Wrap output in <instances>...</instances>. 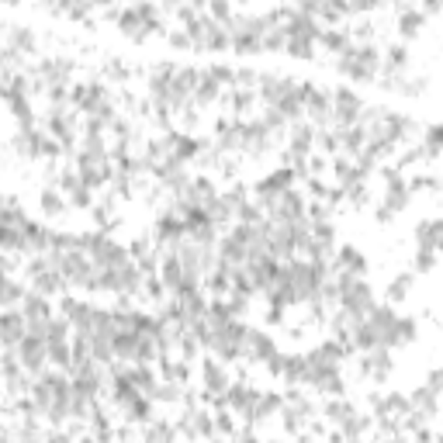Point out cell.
<instances>
[{
  "mask_svg": "<svg viewBox=\"0 0 443 443\" xmlns=\"http://www.w3.org/2000/svg\"><path fill=\"white\" fill-rule=\"evenodd\" d=\"M204 388L211 391V395H225V388H229V381H225V370L215 363V360H204Z\"/></svg>",
  "mask_w": 443,
  "mask_h": 443,
  "instance_id": "cell-1",
  "label": "cell"
},
{
  "mask_svg": "<svg viewBox=\"0 0 443 443\" xmlns=\"http://www.w3.org/2000/svg\"><path fill=\"white\" fill-rule=\"evenodd\" d=\"M180 433H187V437H211L215 430H211V419L208 416L190 412V416H183V430Z\"/></svg>",
  "mask_w": 443,
  "mask_h": 443,
  "instance_id": "cell-2",
  "label": "cell"
},
{
  "mask_svg": "<svg viewBox=\"0 0 443 443\" xmlns=\"http://www.w3.org/2000/svg\"><path fill=\"white\" fill-rule=\"evenodd\" d=\"M146 437H149V440H163V437H177V430L167 426V423H156L153 430H146Z\"/></svg>",
  "mask_w": 443,
  "mask_h": 443,
  "instance_id": "cell-3",
  "label": "cell"
}]
</instances>
